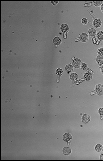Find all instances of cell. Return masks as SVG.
<instances>
[{"instance_id":"1","label":"cell","mask_w":103,"mask_h":161,"mask_svg":"<svg viewBox=\"0 0 103 161\" xmlns=\"http://www.w3.org/2000/svg\"><path fill=\"white\" fill-rule=\"evenodd\" d=\"M95 91L96 93L99 96L103 95V86L101 84L96 85L95 88Z\"/></svg>"},{"instance_id":"2","label":"cell","mask_w":103,"mask_h":161,"mask_svg":"<svg viewBox=\"0 0 103 161\" xmlns=\"http://www.w3.org/2000/svg\"><path fill=\"white\" fill-rule=\"evenodd\" d=\"M82 63V61L79 58H75L73 61V67L77 69H78L81 67Z\"/></svg>"},{"instance_id":"3","label":"cell","mask_w":103,"mask_h":161,"mask_svg":"<svg viewBox=\"0 0 103 161\" xmlns=\"http://www.w3.org/2000/svg\"><path fill=\"white\" fill-rule=\"evenodd\" d=\"M80 40L81 42L83 43H85L87 42L89 39V36L86 33H82L80 35Z\"/></svg>"},{"instance_id":"4","label":"cell","mask_w":103,"mask_h":161,"mask_svg":"<svg viewBox=\"0 0 103 161\" xmlns=\"http://www.w3.org/2000/svg\"><path fill=\"white\" fill-rule=\"evenodd\" d=\"M102 21L99 19H95L93 22V26L96 28H99L101 27L102 25Z\"/></svg>"},{"instance_id":"5","label":"cell","mask_w":103,"mask_h":161,"mask_svg":"<svg viewBox=\"0 0 103 161\" xmlns=\"http://www.w3.org/2000/svg\"><path fill=\"white\" fill-rule=\"evenodd\" d=\"M62 139L64 140V141H65V142H66L67 143L69 144L71 140H72V136L71 135V134L69 133H66L63 135L62 137Z\"/></svg>"},{"instance_id":"6","label":"cell","mask_w":103,"mask_h":161,"mask_svg":"<svg viewBox=\"0 0 103 161\" xmlns=\"http://www.w3.org/2000/svg\"><path fill=\"white\" fill-rule=\"evenodd\" d=\"M90 116L87 114H84L82 117V121L85 124L88 123L90 121Z\"/></svg>"},{"instance_id":"7","label":"cell","mask_w":103,"mask_h":161,"mask_svg":"<svg viewBox=\"0 0 103 161\" xmlns=\"http://www.w3.org/2000/svg\"><path fill=\"white\" fill-rule=\"evenodd\" d=\"M60 30L62 33H68L69 30V27L67 24H62L60 26Z\"/></svg>"},{"instance_id":"8","label":"cell","mask_w":103,"mask_h":161,"mask_svg":"<svg viewBox=\"0 0 103 161\" xmlns=\"http://www.w3.org/2000/svg\"><path fill=\"white\" fill-rule=\"evenodd\" d=\"M83 78L85 81H90L93 78L92 74L89 72H86L83 74Z\"/></svg>"},{"instance_id":"9","label":"cell","mask_w":103,"mask_h":161,"mask_svg":"<svg viewBox=\"0 0 103 161\" xmlns=\"http://www.w3.org/2000/svg\"><path fill=\"white\" fill-rule=\"evenodd\" d=\"M72 150L70 147H65L62 149V153L65 156H69L71 153Z\"/></svg>"},{"instance_id":"10","label":"cell","mask_w":103,"mask_h":161,"mask_svg":"<svg viewBox=\"0 0 103 161\" xmlns=\"http://www.w3.org/2000/svg\"><path fill=\"white\" fill-rule=\"evenodd\" d=\"M53 42L55 45L59 46L62 43V39L59 37H55L53 39Z\"/></svg>"},{"instance_id":"11","label":"cell","mask_w":103,"mask_h":161,"mask_svg":"<svg viewBox=\"0 0 103 161\" xmlns=\"http://www.w3.org/2000/svg\"><path fill=\"white\" fill-rule=\"evenodd\" d=\"M69 78L73 81H76L78 79L79 76L77 74L75 73H72L70 74Z\"/></svg>"},{"instance_id":"12","label":"cell","mask_w":103,"mask_h":161,"mask_svg":"<svg viewBox=\"0 0 103 161\" xmlns=\"http://www.w3.org/2000/svg\"><path fill=\"white\" fill-rule=\"evenodd\" d=\"M65 69L66 71L68 74H69V73L72 72L73 71V66L72 65H66L65 66Z\"/></svg>"},{"instance_id":"13","label":"cell","mask_w":103,"mask_h":161,"mask_svg":"<svg viewBox=\"0 0 103 161\" xmlns=\"http://www.w3.org/2000/svg\"><path fill=\"white\" fill-rule=\"evenodd\" d=\"M96 61L99 65L103 64V55H98L96 57Z\"/></svg>"},{"instance_id":"14","label":"cell","mask_w":103,"mask_h":161,"mask_svg":"<svg viewBox=\"0 0 103 161\" xmlns=\"http://www.w3.org/2000/svg\"><path fill=\"white\" fill-rule=\"evenodd\" d=\"M88 33L89 36L91 37H93L96 35V34H97V32H96V30L94 28H92L88 30Z\"/></svg>"},{"instance_id":"15","label":"cell","mask_w":103,"mask_h":161,"mask_svg":"<svg viewBox=\"0 0 103 161\" xmlns=\"http://www.w3.org/2000/svg\"><path fill=\"white\" fill-rule=\"evenodd\" d=\"M96 37L97 38L101 41L103 40V31H100L97 33Z\"/></svg>"},{"instance_id":"16","label":"cell","mask_w":103,"mask_h":161,"mask_svg":"<svg viewBox=\"0 0 103 161\" xmlns=\"http://www.w3.org/2000/svg\"><path fill=\"white\" fill-rule=\"evenodd\" d=\"M102 146L101 144H98L95 146V150L97 152H100L102 150Z\"/></svg>"},{"instance_id":"17","label":"cell","mask_w":103,"mask_h":161,"mask_svg":"<svg viewBox=\"0 0 103 161\" xmlns=\"http://www.w3.org/2000/svg\"><path fill=\"white\" fill-rule=\"evenodd\" d=\"M56 74L57 75H58V76H61V75H62V74L63 73V71L61 68H58L56 70Z\"/></svg>"},{"instance_id":"18","label":"cell","mask_w":103,"mask_h":161,"mask_svg":"<svg viewBox=\"0 0 103 161\" xmlns=\"http://www.w3.org/2000/svg\"><path fill=\"white\" fill-rule=\"evenodd\" d=\"M93 3L94 6L96 7H99V6H101V5L102 4V2L101 1H94Z\"/></svg>"},{"instance_id":"19","label":"cell","mask_w":103,"mask_h":161,"mask_svg":"<svg viewBox=\"0 0 103 161\" xmlns=\"http://www.w3.org/2000/svg\"><path fill=\"white\" fill-rule=\"evenodd\" d=\"M81 69L82 70H86L87 68V65L86 64V63H82V64L81 65Z\"/></svg>"},{"instance_id":"20","label":"cell","mask_w":103,"mask_h":161,"mask_svg":"<svg viewBox=\"0 0 103 161\" xmlns=\"http://www.w3.org/2000/svg\"><path fill=\"white\" fill-rule=\"evenodd\" d=\"M82 23L83 25H87L88 24V20L86 18H83L82 19Z\"/></svg>"},{"instance_id":"21","label":"cell","mask_w":103,"mask_h":161,"mask_svg":"<svg viewBox=\"0 0 103 161\" xmlns=\"http://www.w3.org/2000/svg\"><path fill=\"white\" fill-rule=\"evenodd\" d=\"M97 53L99 55H103V48H100L97 50Z\"/></svg>"},{"instance_id":"22","label":"cell","mask_w":103,"mask_h":161,"mask_svg":"<svg viewBox=\"0 0 103 161\" xmlns=\"http://www.w3.org/2000/svg\"><path fill=\"white\" fill-rule=\"evenodd\" d=\"M98 113L99 114L100 116H103V107H101L99 108L98 110Z\"/></svg>"},{"instance_id":"23","label":"cell","mask_w":103,"mask_h":161,"mask_svg":"<svg viewBox=\"0 0 103 161\" xmlns=\"http://www.w3.org/2000/svg\"><path fill=\"white\" fill-rule=\"evenodd\" d=\"M51 3H52V4L54 5V6H56L58 3H59V1H51Z\"/></svg>"},{"instance_id":"24","label":"cell","mask_w":103,"mask_h":161,"mask_svg":"<svg viewBox=\"0 0 103 161\" xmlns=\"http://www.w3.org/2000/svg\"><path fill=\"white\" fill-rule=\"evenodd\" d=\"M100 159L101 160H103V153H102L100 155Z\"/></svg>"},{"instance_id":"25","label":"cell","mask_w":103,"mask_h":161,"mask_svg":"<svg viewBox=\"0 0 103 161\" xmlns=\"http://www.w3.org/2000/svg\"><path fill=\"white\" fill-rule=\"evenodd\" d=\"M100 9H101V11H102V12H103V3H102V4L100 6Z\"/></svg>"},{"instance_id":"26","label":"cell","mask_w":103,"mask_h":161,"mask_svg":"<svg viewBox=\"0 0 103 161\" xmlns=\"http://www.w3.org/2000/svg\"><path fill=\"white\" fill-rule=\"evenodd\" d=\"M100 71H101V73L103 75V65L101 67V69H100Z\"/></svg>"},{"instance_id":"27","label":"cell","mask_w":103,"mask_h":161,"mask_svg":"<svg viewBox=\"0 0 103 161\" xmlns=\"http://www.w3.org/2000/svg\"><path fill=\"white\" fill-rule=\"evenodd\" d=\"M102 150H103V146H102Z\"/></svg>"}]
</instances>
